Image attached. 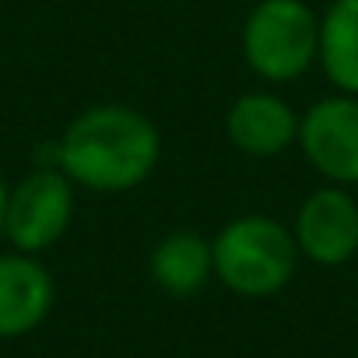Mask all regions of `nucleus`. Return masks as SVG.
Instances as JSON below:
<instances>
[{"label":"nucleus","instance_id":"nucleus-11","mask_svg":"<svg viewBox=\"0 0 358 358\" xmlns=\"http://www.w3.org/2000/svg\"><path fill=\"white\" fill-rule=\"evenodd\" d=\"M8 194H11V187L4 183V176H0V239H4V211H8Z\"/></svg>","mask_w":358,"mask_h":358},{"label":"nucleus","instance_id":"nucleus-8","mask_svg":"<svg viewBox=\"0 0 358 358\" xmlns=\"http://www.w3.org/2000/svg\"><path fill=\"white\" fill-rule=\"evenodd\" d=\"M229 141L253 158H274L299 144V113L274 92H246L229 106Z\"/></svg>","mask_w":358,"mask_h":358},{"label":"nucleus","instance_id":"nucleus-4","mask_svg":"<svg viewBox=\"0 0 358 358\" xmlns=\"http://www.w3.org/2000/svg\"><path fill=\"white\" fill-rule=\"evenodd\" d=\"M74 222V183L60 169H32L11 187L4 211V239L18 253H46Z\"/></svg>","mask_w":358,"mask_h":358},{"label":"nucleus","instance_id":"nucleus-9","mask_svg":"<svg viewBox=\"0 0 358 358\" xmlns=\"http://www.w3.org/2000/svg\"><path fill=\"white\" fill-rule=\"evenodd\" d=\"M151 281L169 295H197L215 274V250L201 232L176 229L162 236L148 257Z\"/></svg>","mask_w":358,"mask_h":358},{"label":"nucleus","instance_id":"nucleus-10","mask_svg":"<svg viewBox=\"0 0 358 358\" xmlns=\"http://www.w3.org/2000/svg\"><path fill=\"white\" fill-rule=\"evenodd\" d=\"M316 60L341 95H358V0H330L320 18Z\"/></svg>","mask_w":358,"mask_h":358},{"label":"nucleus","instance_id":"nucleus-1","mask_svg":"<svg viewBox=\"0 0 358 358\" xmlns=\"http://www.w3.org/2000/svg\"><path fill=\"white\" fill-rule=\"evenodd\" d=\"M57 141L60 172L74 187L95 194H123L141 187L162 158V134L155 120L120 102H102L78 113Z\"/></svg>","mask_w":358,"mask_h":358},{"label":"nucleus","instance_id":"nucleus-3","mask_svg":"<svg viewBox=\"0 0 358 358\" xmlns=\"http://www.w3.org/2000/svg\"><path fill=\"white\" fill-rule=\"evenodd\" d=\"M320 53V18L302 0H260L243 25L246 67L271 81H295Z\"/></svg>","mask_w":358,"mask_h":358},{"label":"nucleus","instance_id":"nucleus-6","mask_svg":"<svg viewBox=\"0 0 358 358\" xmlns=\"http://www.w3.org/2000/svg\"><path fill=\"white\" fill-rule=\"evenodd\" d=\"M295 246L306 260L320 267H341L358 253V201L348 187L313 190L295 215Z\"/></svg>","mask_w":358,"mask_h":358},{"label":"nucleus","instance_id":"nucleus-7","mask_svg":"<svg viewBox=\"0 0 358 358\" xmlns=\"http://www.w3.org/2000/svg\"><path fill=\"white\" fill-rule=\"evenodd\" d=\"M57 285L50 267L32 253H0V341L32 334L53 309Z\"/></svg>","mask_w":358,"mask_h":358},{"label":"nucleus","instance_id":"nucleus-2","mask_svg":"<svg viewBox=\"0 0 358 358\" xmlns=\"http://www.w3.org/2000/svg\"><path fill=\"white\" fill-rule=\"evenodd\" d=\"M215 250V274L218 281L246 299H267L278 295L299 267V246L292 229H285L278 218L267 215H243L232 218L218 239Z\"/></svg>","mask_w":358,"mask_h":358},{"label":"nucleus","instance_id":"nucleus-5","mask_svg":"<svg viewBox=\"0 0 358 358\" xmlns=\"http://www.w3.org/2000/svg\"><path fill=\"white\" fill-rule=\"evenodd\" d=\"M309 165L334 187H358V95H330L299 120Z\"/></svg>","mask_w":358,"mask_h":358}]
</instances>
